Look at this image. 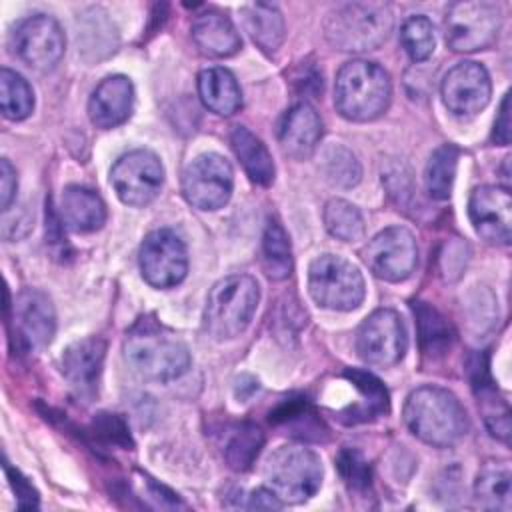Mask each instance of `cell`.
<instances>
[{"label":"cell","mask_w":512,"mask_h":512,"mask_svg":"<svg viewBox=\"0 0 512 512\" xmlns=\"http://www.w3.org/2000/svg\"><path fill=\"white\" fill-rule=\"evenodd\" d=\"M0 108L8 120H24L34 108L30 84L14 70H0Z\"/></svg>","instance_id":"cell-29"},{"label":"cell","mask_w":512,"mask_h":512,"mask_svg":"<svg viewBox=\"0 0 512 512\" xmlns=\"http://www.w3.org/2000/svg\"><path fill=\"white\" fill-rule=\"evenodd\" d=\"M244 28L258 48L264 52H276L286 36V26L280 10L272 4L254 2L242 8Z\"/></svg>","instance_id":"cell-25"},{"label":"cell","mask_w":512,"mask_h":512,"mask_svg":"<svg viewBox=\"0 0 512 512\" xmlns=\"http://www.w3.org/2000/svg\"><path fill=\"white\" fill-rule=\"evenodd\" d=\"M470 222L490 244H508L512 238V198L508 188L484 184L474 188L468 202Z\"/></svg>","instance_id":"cell-17"},{"label":"cell","mask_w":512,"mask_h":512,"mask_svg":"<svg viewBox=\"0 0 512 512\" xmlns=\"http://www.w3.org/2000/svg\"><path fill=\"white\" fill-rule=\"evenodd\" d=\"M14 336L24 350L44 348L56 330V312L46 292L36 288L22 290L12 304Z\"/></svg>","instance_id":"cell-16"},{"label":"cell","mask_w":512,"mask_h":512,"mask_svg":"<svg viewBox=\"0 0 512 512\" xmlns=\"http://www.w3.org/2000/svg\"><path fill=\"white\" fill-rule=\"evenodd\" d=\"M308 290L318 306L338 312L358 308L366 294L360 270L336 254H322L312 260L308 268Z\"/></svg>","instance_id":"cell-7"},{"label":"cell","mask_w":512,"mask_h":512,"mask_svg":"<svg viewBox=\"0 0 512 512\" xmlns=\"http://www.w3.org/2000/svg\"><path fill=\"white\" fill-rule=\"evenodd\" d=\"M262 268L272 280H286L292 272L290 238L280 222L270 220L262 236Z\"/></svg>","instance_id":"cell-27"},{"label":"cell","mask_w":512,"mask_h":512,"mask_svg":"<svg viewBox=\"0 0 512 512\" xmlns=\"http://www.w3.org/2000/svg\"><path fill=\"white\" fill-rule=\"evenodd\" d=\"M458 156H460V150L454 144H442L432 152L426 164L424 182H426L428 194L434 200L450 198Z\"/></svg>","instance_id":"cell-28"},{"label":"cell","mask_w":512,"mask_h":512,"mask_svg":"<svg viewBox=\"0 0 512 512\" xmlns=\"http://www.w3.org/2000/svg\"><path fill=\"white\" fill-rule=\"evenodd\" d=\"M4 470L8 474V482L16 494V500H18V508L22 510H30V508H36L38 506V492L32 488V484L18 472L14 470L8 462L4 464Z\"/></svg>","instance_id":"cell-36"},{"label":"cell","mask_w":512,"mask_h":512,"mask_svg":"<svg viewBox=\"0 0 512 512\" xmlns=\"http://www.w3.org/2000/svg\"><path fill=\"white\" fill-rule=\"evenodd\" d=\"M364 262L374 276L386 282L406 280L418 262V246L412 232L402 226L378 232L364 248Z\"/></svg>","instance_id":"cell-14"},{"label":"cell","mask_w":512,"mask_h":512,"mask_svg":"<svg viewBox=\"0 0 512 512\" xmlns=\"http://www.w3.org/2000/svg\"><path fill=\"white\" fill-rule=\"evenodd\" d=\"M326 230L344 242H356L364 236V218L360 210L342 198H332L324 208Z\"/></svg>","instance_id":"cell-31"},{"label":"cell","mask_w":512,"mask_h":512,"mask_svg":"<svg viewBox=\"0 0 512 512\" xmlns=\"http://www.w3.org/2000/svg\"><path fill=\"white\" fill-rule=\"evenodd\" d=\"M512 474L506 462H486L474 482V496L482 508L510 510Z\"/></svg>","instance_id":"cell-26"},{"label":"cell","mask_w":512,"mask_h":512,"mask_svg":"<svg viewBox=\"0 0 512 512\" xmlns=\"http://www.w3.org/2000/svg\"><path fill=\"white\" fill-rule=\"evenodd\" d=\"M262 444H264V436L258 426L248 422L238 424L232 428L224 446L226 462L230 464V468L244 472L254 464Z\"/></svg>","instance_id":"cell-30"},{"label":"cell","mask_w":512,"mask_h":512,"mask_svg":"<svg viewBox=\"0 0 512 512\" xmlns=\"http://www.w3.org/2000/svg\"><path fill=\"white\" fill-rule=\"evenodd\" d=\"M134 106V86L130 78L114 74L104 78L88 100V114L96 128L110 130L128 120Z\"/></svg>","instance_id":"cell-20"},{"label":"cell","mask_w":512,"mask_h":512,"mask_svg":"<svg viewBox=\"0 0 512 512\" xmlns=\"http://www.w3.org/2000/svg\"><path fill=\"white\" fill-rule=\"evenodd\" d=\"M198 94L204 106L220 116H232L242 108V92L234 74L220 66L200 72Z\"/></svg>","instance_id":"cell-23"},{"label":"cell","mask_w":512,"mask_h":512,"mask_svg":"<svg viewBox=\"0 0 512 512\" xmlns=\"http://www.w3.org/2000/svg\"><path fill=\"white\" fill-rule=\"evenodd\" d=\"M60 214L64 224L74 232H94L106 222L102 198L94 190L76 184L62 192Z\"/></svg>","instance_id":"cell-22"},{"label":"cell","mask_w":512,"mask_h":512,"mask_svg":"<svg viewBox=\"0 0 512 512\" xmlns=\"http://www.w3.org/2000/svg\"><path fill=\"white\" fill-rule=\"evenodd\" d=\"M192 38L200 52L212 58L232 56L242 46L240 34L232 20L218 10H206L194 18Z\"/></svg>","instance_id":"cell-21"},{"label":"cell","mask_w":512,"mask_h":512,"mask_svg":"<svg viewBox=\"0 0 512 512\" xmlns=\"http://www.w3.org/2000/svg\"><path fill=\"white\" fill-rule=\"evenodd\" d=\"M234 172L230 162L214 152L196 156L182 174L184 198L198 210H218L232 194Z\"/></svg>","instance_id":"cell-11"},{"label":"cell","mask_w":512,"mask_h":512,"mask_svg":"<svg viewBox=\"0 0 512 512\" xmlns=\"http://www.w3.org/2000/svg\"><path fill=\"white\" fill-rule=\"evenodd\" d=\"M320 166H322L324 178L330 184L342 186V188H350V186L358 184L360 174H362L356 156L340 144H334L324 152Z\"/></svg>","instance_id":"cell-33"},{"label":"cell","mask_w":512,"mask_h":512,"mask_svg":"<svg viewBox=\"0 0 512 512\" xmlns=\"http://www.w3.org/2000/svg\"><path fill=\"white\" fill-rule=\"evenodd\" d=\"M16 186H18V180H16L14 166L6 158H2L0 160V206L4 212L10 208L16 196Z\"/></svg>","instance_id":"cell-37"},{"label":"cell","mask_w":512,"mask_h":512,"mask_svg":"<svg viewBox=\"0 0 512 512\" xmlns=\"http://www.w3.org/2000/svg\"><path fill=\"white\" fill-rule=\"evenodd\" d=\"M336 466L350 488H366L370 484V466L360 452L352 448H342L336 460Z\"/></svg>","instance_id":"cell-35"},{"label":"cell","mask_w":512,"mask_h":512,"mask_svg":"<svg viewBox=\"0 0 512 512\" xmlns=\"http://www.w3.org/2000/svg\"><path fill=\"white\" fill-rule=\"evenodd\" d=\"M128 366L146 380L170 382L190 366L186 344L154 320H138L124 340Z\"/></svg>","instance_id":"cell-1"},{"label":"cell","mask_w":512,"mask_h":512,"mask_svg":"<svg viewBox=\"0 0 512 512\" xmlns=\"http://www.w3.org/2000/svg\"><path fill=\"white\" fill-rule=\"evenodd\" d=\"M414 314H416L420 344H422L424 354H428V356L444 354L452 340V332H450L446 320L434 308H430L426 302H418L414 306Z\"/></svg>","instance_id":"cell-32"},{"label":"cell","mask_w":512,"mask_h":512,"mask_svg":"<svg viewBox=\"0 0 512 512\" xmlns=\"http://www.w3.org/2000/svg\"><path fill=\"white\" fill-rule=\"evenodd\" d=\"M400 40H402L404 50L408 52V56L414 62H422V60L430 58L432 52H434V46H436L432 22L422 14L410 16L402 24Z\"/></svg>","instance_id":"cell-34"},{"label":"cell","mask_w":512,"mask_h":512,"mask_svg":"<svg viewBox=\"0 0 512 512\" xmlns=\"http://www.w3.org/2000/svg\"><path fill=\"white\" fill-rule=\"evenodd\" d=\"M248 508H282V500L266 488H258L250 494Z\"/></svg>","instance_id":"cell-39"},{"label":"cell","mask_w":512,"mask_h":512,"mask_svg":"<svg viewBox=\"0 0 512 512\" xmlns=\"http://www.w3.org/2000/svg\"><path fill=\"white\" fill-rule=\"evenodd\" d=\"M116 196L134 208L148 206L164 184V168L152 150H132L116 160L110 170Z\"/></svg>","instance_id":"cell-9"},{"label":"cell","mask_w":512,"mask_h":512,"mask_svg":"<svg viewBox=\"0 0 512 512\" xmlns=\"http://www.w3.org/2000/svg\"><path fill=\"white\" fill-rule=\"evenodd\" d=\"M408 346L404 322L390 308L374 310L358 328V356L372 366H394L402 360Z\"/></svg>","instance_id":"cell-12"},{"label":"cell","mask_w":512,"mask_h":512,"mask_svg":"<svg viewBox=\"0 0 512 512\" xmlns=\"http://www.w3.org/2000/svg\"><path fill=\"white\" fill-rule=\"evenodd\" d=\"M106 344L100 338H84L62 354V374L80 398H92L98 388Z\"/></svg>","instance_id":"cell-18"},{"label":"cell","mask_w":512,"mask_h":512,"mask_svg":"<svg viewBox=\"0 0 512 512\" xmlns=\"http://www.w3.org/2000/svg\"><path fill=\"white\" fill-rule=\"evenodd\" d=\"M230 146L240 160L248 178L260 186L274 182V162L262 140L244 126H236L230 132Z\"/></svg>","instance_id":"cell-24"},{"label":"cell","mask_w":512,"mask_h":512,"mask_svg":"<svg viewBox=\"0 0 512 512\" xmlns=\"http://www.w3.org/2000/svg\"><path fill=\"white\" fill-rule=\"evenodd\" d=\"M138 260L144 280L162 290L180 284L188 272L186 244L170 228H158L146 234Z\"/></svg>","instance_id":"cell-10"},{"label":"cell","mask_w":512,"mask_h":512,"mask_svg":"<svg viewBox=\"0 0 512 512\" xmlns=\"http://www.w3.org/2000/svg\"><path fill=\"white\" fill-rule=\"evenodd\" d=\"M394 16L384 2H350L334 8L326 22V40L344 52H366L386 42Z\"/></svg>","instance_id":"cell-4"},{"label":"cell","mask_w":512,"mask_h":512,"mask_svg":"<svg viewBox=\"0 0 512 512\" xmlns=\"http://www.w3.org/2000/svg\"><path fill=\"white\" fill-rule=\"evenodd\" d=\"M264 476L282 504H300L318 492L322 462L304 446H282L268 456Z\"/></svg>","instance_id":"cell-6"},{"label":"cell","mask_w":512,"mask_h":512,"mask_svg":"<svg viewBox=\"0 0 512 512\" xmlns=\"http://www.w3.org/2000/svg\"><path fill=\"white\" fill-rule=\"evenodd\" d=\"M492 140L500 146H506L510 142V94L506 92L498 110V118L494 122Z\"/></svg>","instance_id":"cell-38"},{"label":"cell","mask_w":512,"mask_h":512,"mask_svg":"<svg viewBox=\"0 0 512 512\" xmlns=\"http://www.w3.org/2000/svg\"><path fill=\"white\" fill-rule=\"evenodd\" d=\"M392 98V82L388 72L376 62H346L334 82L336 110L354 122H370L382 116Z\"/></svg>","instance_id":"cell-3"},{"label":"cell","mask_w":512,"mask_h":512,"mask_svg":"<svg viewBox=\"0 0 512 512\" xmlns=\"http://www.w3.org/2000/svg\"><path fill=\"white\" fill-rule=\"evenodd\" d=\"M404 422L422 442L438 448L456 444L468 432V414L446 388L420 386L406 398Z\"/></svg>","instance_id":"cell-2"},{"label":"cell","mask_w":512,"mask_h":512,"mask_svg":"<svg viewBox=\"0 0 512 512\" xmlns=\"http://www.w3.org/2000/svg\"><path fill=\"white\" fill-rule=\"evenodd\" d=\"M12 48L26 66L38 72H48L60 62L66 38L52 16L34 14L16 24L12 32Z\"/></svg>","instance_id":"cell-13"},{"label":"cell","mask_w":512,"mask_h":512,"mask_svg":"<svg viewBox=\"0 0 512 512\" xmlns=\"http://www.w3.org/2000/svg\"><path fill=\"white\" fill-rule=\"evenodd\" d=\"M260 300L258 282L248 274L218 280L206 298L204 328L216 340L240 336L250 324Z\"/></svg>","instance_id":"cell-5"},{"label":"cell","mask_w":512,"mask_h":512,"mask_svg":"<svg viewBox=\"0 0 512 512\" xmlns=\"http://www.w3.org/2000/svg\"><path fill=\"white\" fill-rule=\"evenodd\" d=\"M444 106L460 118L476 116L486 108L492 94V84L486 68L478 62L466 60L452 66L442 80Z\"/></svg>","instance_id":"cell-15"},{"label":"cell","mask_w":512,"mask_h":512,"mask_svg":"<svg viewBox=\"0 0 512 512\" xmlns=\"http://www.w3.org/2000/svg\"><path fill=\"white\" fill-rule=\"evenodd\" d=\"M500 8L486 0L454 2L444 18L446 44L454 52H476L488 48L500 32Z\"/></svg>","instance_id":"cell-8"},{"label":"cell","mask_w":512,"mask_h":512,"mask_svg":"<svg viewBox=\"0 0 512 512\" xmlns=\"http://www.w3.org/2000/svg\"><path fill=\"white\" fill-rule=\"evenodd\" d=\"M322 138V120L308 102H298L288 108L278 122V142L284 154L306 160L314 154Z\"/></svg>","instance_id":"cell-19"}]
</instances>
